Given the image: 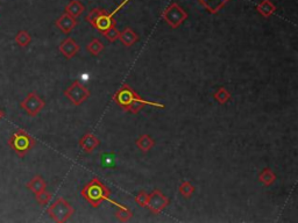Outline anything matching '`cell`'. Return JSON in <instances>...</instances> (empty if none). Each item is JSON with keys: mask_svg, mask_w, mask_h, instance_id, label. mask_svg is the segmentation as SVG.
Instances as JSON below:
<instances>
[{"mask_svg": "<svg viewBox=\"0 0 298 223\" xmlns=\"http://www.w3.org/2000/svg\"><path fill=\"white\" fill-rule=\"evenodd\" d=\"M82 197L92 207L97 208L100 206L102 201H108L111 202V191L105 186L102 182L99 181V179L93 178L91 181L88 182L82 190Z\"/></svg>", "mask_w": 298, "mask_h": 223, "instance_id": "obj_2", "label": "cell"}, {"mask_svg": "<svg viewBox=\"0 0 298 223\" xmlns=\"http://www.w3.org/2000/svg\"><path fill=\"white\" fill-rule=\"evenodd\" d=\"M99 144H100L99 138L97 136L91 134V133H88V134L84 135L79 141L80 148H82L85 153H92L96 148L99 147Z\"/></svg>", "mask_w": 298, "mask_h": 223, "instance_id": "obj_12", "label": "cell"}, {"mask_svg": "<svg viewBox=\"0 0 298 223\" xmlns=\"http://www.w3.org/2000/svg\"><path fill=\"white\" fill-rule=\"evenodd\" d=\"M213 97L217 101L219 102L220 105H224V104H226L229 99H231V93H229L225 88H219L218 89H217V92L214 93Z\"/></svg>", "mask_w": 298, "mask_h": 223, "instance_id": "obj_22", "label": "cell"}, {"mask_svg": "<svg viewBox=\"0 0 298 223\" xmlns=\"http://www.w3.org/2000/svg\"><path fill=\"white\" fill-rule=\"evenodd\" d=\"M259 180L262 182V184L265 186H270V185H273L275 182L276 175L272 171V170L267 167V169H265L262 172L260 173Z\"/></svg>", "mask_w": 298, "mask_h": 223, "instance_id": "obj_20", "label": "cell"}, {"mask_svg": "<svg viewBox=\"0 0 298 223\" xmlns=\"http://www.w3.org/2000/svg\"><path fill=\"white\" fill-rule=\"evenodd\" d=\"M188 13L177 2H173L164 9L162 18L173 29H176L188 19Z\"/></svg>", "mask_w": 298, "mask_h": 223, "instance_id": "obj_5", "label": "cell"}, {"mask_svg": "<svg viewBox=\"0 0 298 223\" xmlns=\"http://www.w3.org/2000/svg\"><path fill=\"white\" fill-rule=\"evenodd\" d=\"M47 212L55 222L58 223L67 222L74 215L73 206L67 200H64L63 198H58L57 200L54 201L48 207Z\"/></svg>", "mask_w": 298, "mask_h": 223, "instance_id": "obj_4", "label": "cell"}, {"mask_svg": "<svg viewBox=\"0 0 298 223\" xmlns=\"http://www.w3.org/2000/svg\"><path fill=\"white\" fill-rule=\"evenodd\" d=\"M65 13H68L71 17L78 18L79 15L85 11V6H84L79 0H70V2L65 6Z\"/></svg>", "mask_w": 298, "mask_h": 223, "instance_id": "obj_16", "label": "cell"}, {"mask_svg": "<svg viewBox=\"0 0 298 223\" xmlns=\"http://www.w3.org/2000/svg\"><path fill=\"white\" fill-rule=\"evenodd\" d=\"M117 207H118V209L116 212V216H117V219L119 220V221L126 222V221H128V220L133 216L132 210H129L128 208H127V207L124 206V204L119 203Z\"/></svg>", "mask_w": 298, "mask_h": 223, "instance_id": "obj_21", "label": "cell"}, {"mask_svg": "<svg viewBox=\"0 0 298 223\" xmlns=\"http://www.w3.org/2000/svg\"><path fill=\"white\" fill-rule=\"evenodd\" d=\"M5 117V113H4V111L1 110V108H0V121H1L2 119H4Z\"/></svg>", "mask_w": 298, "mask_h": 223, "instance_id": "obj_29", "label": "cell"}, {"mask_svg": "<svg viewBox=\"0 0 298 223\" xmlns=\"http://www.w3.org/2000/svg\"><path fill=\"white\" fill-rule=\"evenodd\" d=\"M64 95L73 102L74 106H79L90 97V91L78 80H74L69 88L65 89Z\"/></svg>", "mask_w": 298, "mask_h": 223, "instance_id": "obj_7", "label": "cell"}, {"mask_svg": "<svg viewBox=\"0 0 298 223\" xmlns=\"http://www.w3.org/2000/svg\"><path fill=\"white\" fill-rule=\"evenodd\" d=\"M7 143L9 145V148L14 151L18 157L24 158L30 150H32L36 142L35 138L28 134L26 130L18 129L11 135V137L8 138Z\"/></svg>", "mask_w": 298, "mask_h": 223, "instance_id": "obj_3", "label": "cell"}, {"mask_svg": "<svg viewBox=\"0 0 298 223\" xmlns=\"http://www.w3.org/2000/svg\"><path fill=\"white\" fill-rule=\"evenodd\" d=\"M195 192V187L190 181H183L179 186V193L184 198H190Z\"/></svg>", "mask_w": 298, "mask_h": 223, "instance_id": "obj_24", "label": "cell"}, {"mask_svg": "<svg viewBox=\"0 0 298 223\" xmlns=\"http://www.w3.org/2000/svg\"><path fill=\"white\" fill-rule=\"evenodd\" d=\"M101 164L106 167L114 165V155L113 154H104L101 155Z\"/></svg>", "mask_w": 298, "mask_h": 223, "instance_id": "obj_28", "label": "cell"}, {"mask_svg": "<svg viewBox=\"0 0 298 223\" xmlns=\"http://www.w3.org/2000/svg\"><path fill=\"white\" fill-rule=\"evenodd\" d=\"M58 49H60L61 54L63 55L65 58L71 60V58L74 57V56L78 54L80 46L78 43L74 41L73 37H68V39H65L64 41L61 43L60 46H58Z\"/></svg>", "mask_w": 298, "mask_h": 223, "instance_id": "obj_10", "label": "cell"}, {"mask_svg": "<svg viewBox=\"0 0 298 223\" xmlns=\"http://www.w3.org/2000/svg\"><path fill=\"white\" fill-rule=\"evenodd\" d=\"M15 43L19 46H21V48H26L30 45V42H32V36H30V34L27 32V30H19L17 33V35H15Z\"/></svg>", "mask_w": 298, "mask_h": 223, "instance_id": "obj_19", "label": "cell"}, {"mask_svg": "<svg viewBox=\"0 0 298 223\" xmlns=\"http://www.w3.org/2000/svg\"><path fill=\"white\" fill-rule=\"evenodd\" d=\"M198 1L209 13L216 14L225 7L229 0H198Z\"/></svg>", "mask_w": 298, "mask_h": 223, "instance_id": "obj_13", "label": "cell"}, {"mask_svg": "<svg viewBox=\"0 0 298 223\" xmlns=\"http://www.w3.org/2000/svg\"><path fill=\"white\" fill-rule=\"evenodd\" d=\"M46 106V102L43 99L37 94L36 92L28 93L27 97L21 101L20 107L26 112L29 116L35 117L40 114L43 108Z\"/></svg>", "mask_w": 298, "mask_h": 223, "instance_id": "obj_6", "label": "cell"}, {"mask_svg": "<svg viewBox=\"0 0 298 223\" xmlns=\"http://www.w3.org/2000/svg\"><path fill=\"white\" fill-rule=\"evenodd\" d=\"M119 34H120L119 30L117 29L116 26H113V27L108 28L107 30H105V32L102 33V35L106 37L108 41L113 43V42H116L118 39H119Z\"/></svg>", "mask_w": 298, "mask_h": 223, "instance_id": "obj_25", "label": "cell"}, {"mask_svg": "<svg viewBox=\"0 0 298 223\" xmlns=\"http://www.w3.org/2000/svg\"><path fill=\"white\" fill-rule=\"evenodd\" d=\"M51 198H52L51 193H49V192H47V190H46V191H43V192H41V193H39V194H36V195H35L36 201H37V202H39L40 204H41V206H46V204H48L49 202H50Z\"/></svg>", "mask_w": 298, "mask_h": 223, "instance_id": "obj_26", "label": "cell"}, {"mask_svg": "<svg viewBox=\"0 0 298 223\" xmlns=\"http://www.w3.org/2000/svg\"><path fill=\"white\" fill-rule=\"evenodd\" d=\"M140 99H141V97H140L134 89L130 88L128 84H124L119 91L113 95V100L117 102L118 106L125 111H127V108L129 107V105L132 104V102L140 100Z\"/></svg>", "mask_w": 298, "mask_h": 223, "instance_id": "obj_8", "label": "cell"}, {"mask_svg": "<svg viewBox=\"0 0 298 223\" xmlns=\"http://www.w3.org/2000/svg\"><path fill=\"white\" fill-rule=\"evenodd\" d=\"M86 49H88V51L91 55L98 56L102 51V49H104V45H102V43L99 41L98 39H93L92 41L86 45Z\"/></svg>", "mask_w": 298, "mask_h": 223, "instance_id": "obj_23", "label": "cell"}, {"mask_svg": "<svg viewBox=\"0 0 298 223\" xmlns=\"http://www.w3.org/2000/svg\"><path fill=\"white\" fill-rule=\"evenodd\" d=\"M26 187L34 194H39L47 190V182L41 176H35L26 184Z\"/></svg>", "mask_w": 298, "mask_h": 223, "instance_id": "obj_14", "label": "cell"}, {"mask_svg": "<svg viewBox=\"0 0 298 223\" xmlns=\"http://www.w3.org/2000/svg\"><path fill=\"white\" fill-rule=\"evenodd\" d=\"M130 0H123L120 5L114 9L112 13H107L105 9L102 8H93L90 11V13L86 15V21L91 24L93 28L98 30L99 33H104L108 28L116 26V20H114V15H116L120 9H123L125 6L128 4Z\"/></svg>", "mask_w": 298, "mask_h": 223, "instance_id": "obj_1", "label": "cell"}, {"mask_svg": "<svg viewBox=\"0 0 298 223\" xmlns=\"http://www.w3.org/2000/svg\"><path fill=\"white\" fill-rule=\"evenodd\" d=\"M118 40H120L121 43L125 46H132L138 41L139 36L136 35V33L132 28H125V29L119 34V39Z\"/></svg>", "mask_w": 298, "mask_h": 223, "instance_id": "obj_15", "label": "cell"}, {"mask_svg": "<svg viewBox=\"0 0 298 223\" xmlns=\"http://www.w3.org/2000/svg\"><path fill=\"white\" fill-rule=\"evenodd\" d=\"M154 145L155 141L149 135H142L141 137H139L138 141H136V147L141 151H144V153H147Z\"/></svg>", "mask_w": 298, "mask_h": 223, "instance_id": "obj_18", "label": "cell"}, {"mask_svg": "<svg viewBox=\"0 0 298 223\" xmlns=\"http://www.w3.org/2000/svg\"><path fill=\"white\" fill-rule=\"evenodd\" d=\"M148 199H149V194L146 193L145 191H141V192H140V193L135 197V202L138 203L139 206L146 207V206H147Z\"/></svg>", "mask_w": 298, "mask_h": 223, "instance_id": "obj_27", "label": "cell"}, {"mask_svg": "<svg viewBox=\"0 0 298 223\" xmlns=\"http://www.w3.org/2000/svg\"><path fill=\"white\" fill-rule=\"evenodd\" d=\"M256 11L259 12V14L262 15V17L270 18L275 13L276 6L272 0H262V1L256 6Z\"/></svg>", "mask_w": 298, "mask_h": 223, "instance_id": "obj_17", "label": "cell"}, {"mask_svg": "<svg viewBox=\"0 0 298 223\" xmlns=\"http://www.w3.org/2000/svg\"><path fill=\"white\" fill-rule=\"evenodd\" d=\"M169 203L170 200L168 199L166 195L162 194V192L160 190H154L149 194V199L146 207H147L151 213L158 214L162 212Z\"/></svg>", "mask_w": 298, "mask_h": 223, "instance_id": "obj_9", "label": "cell"}, {"mask_svg": "<svg viewBox=\"0 0 298 223\" xmlns=\"http://www.w3.org/2000/svg\"><path fill=\"white\" fill-rule=\"evenodd\" d=\"M55 26L63 34H70L74 29V27L77 26V20L76 18L71 17V15L64 12V13L56 20Z\"/></svg>", "mask_w": 298, "mask_h": 223, "instance_id": "obj_11", "label": "cell"}]
</instances>
